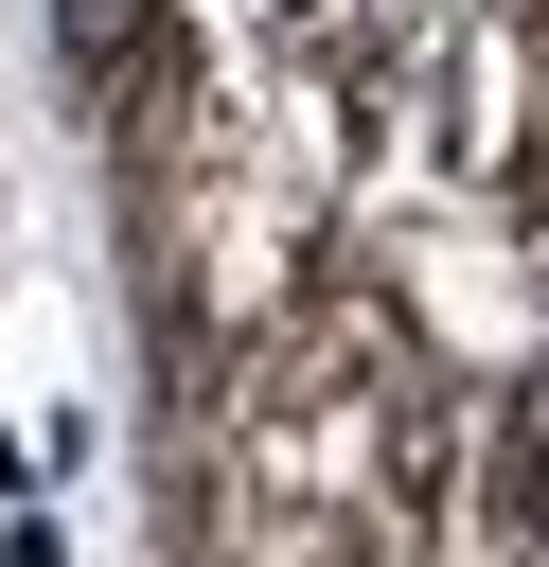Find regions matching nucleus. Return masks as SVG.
Returning <instances> with one entry per match:
<instances>
[{"mask_svg":"<svg viewBox=\"0 0 549 567\" xmlns=\"http://www.w3.org/2000/svg\"><path fill=\"white\" fill-rule=\"evenodd\" d=\"M478 514L514 532V549H549V337L514 354V390H496V461H478Z\"/></svg>","mask_w":549,"mask_h":567,"instance_id":"obj_1","label":"nucleus"}]
</instances>
